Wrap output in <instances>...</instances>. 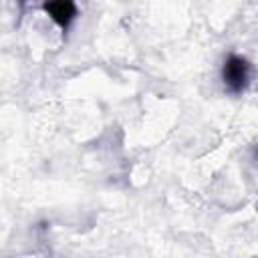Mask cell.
Here are the masks:
<instances>
[{"mask_svg":"<svg viewBox=\"0 0 258 258\" xmlns=\"http://www.w3.org/2000/svg\"><path fill=\"white\" fill-rule=\"evenodd\" d=\"M222 79H224V85L230 93H242L250 81V64L246 58L242 56H236V54H230L224 62V69H222Z\"/></svg>","mask_w":258,"mask_h":258,"instance_id":"obj_1","label":"cell"},{"mask_svg":"<svg viewBox=\"0 0 258 258\" xmlns=\"http://www.w3.org/2000/svg\"><path fill=\"white\" fill-rule=\"evenodd\" d=\"M44 10L48 12V16L62 28L69 26V22L75 18L77 14V6L73 0H46L44 2Z\"/></svg>","mask_w":258,"mask_h":258,"instance_id":"obj_2","label":"cell"}]
</instances>
